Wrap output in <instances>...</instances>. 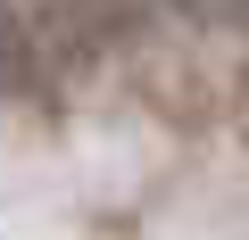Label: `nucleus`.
Returning a JSON list of instances; mask_svg holds the SVG:
<instances>
[{
	"instance_id": "1",
	"label": "nucleus",
	"mask_w": 249,
	"mask_h": 240,
	"mask_svg": "<svg viewBox=\"0 0 249 240\" xmlns=\"http://www.w3.org/2000/svg\"><path fill=\"white\" fill-rule=\"evenodd\" d=\"M34 83V42H25V25L0 9V91H25Z\"/></svg>"
},
{
	"instance_id": "2",
	"label": "nucleus",
	"mask_w": 249,
	"mask_h": 240,
	"mask_svg": "<svg viewBox=\"0 0 249 240\" xmlns=\"http://www.w3.org/2000/svg\"><path fill=\"white\" fill-rule=\"evenodd\" d=\"M175 9H191V17H241L249 0H175Z\"/></svg>"
}]
</instances>
